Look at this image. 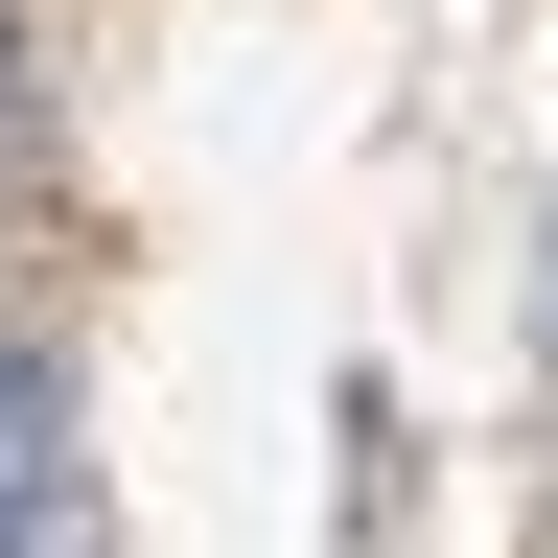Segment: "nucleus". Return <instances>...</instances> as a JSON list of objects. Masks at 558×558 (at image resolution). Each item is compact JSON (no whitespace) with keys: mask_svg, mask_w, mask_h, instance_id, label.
<instances>
[{"mask_svg":"<svg viewBox=\"0 0 558 558\" xmlns=\"http://www.w3.org/2000/svg\"><path fill=\"white\" fill-rule=\"evenodd\" d=\"M70 512V373H0V558Z\"/></svg>","mask_w":558,"mask_h":558,"instance_id":"1","label":"nucleus"},{"mask_svg":"<svg viewBox=\"0 0 558 558\" xmlns=\"http://www.w3.org/2000/svg\"><path fill=\"white\" fill-rule=\"evenodd\" d=\"M535 326H558V279H535Z\"/></svg>","mask_w":558,"mask_h":558,"instance_id":"2","label":"nucleus"},{"mask_svg":"<svg viewBox=\"0 0 558 558\" xmlns=\"http://www.w3.org/2000/svg\"><path fill=\"white\" fill-rule=\"evenodd\" d=\"M47 558H70V512H47Z\"/></svg>","mask_w":558,"mask_h":558,"instance_id":"3","label":"nucleus"}]
</instances>
